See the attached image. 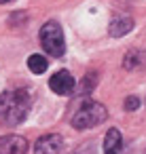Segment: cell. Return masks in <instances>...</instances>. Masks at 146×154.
Segmentation results:
<instances>
[{
  "label": "cell",
  "instance_id": "11",
  "mask_svg": "<svg viewBox=\"0 0 146 154\" xmlns=\"http://www.w3.org/2000/svg\"><path fill=\"white\" fill-rule=\"evenodd\" d=\"M95 82H97V74H95V72L87 74V76L83 78V85H81V93H91V91H93V87H95Z\"/></svg>",
  "mask_w": 146,
  "mask_h": 154
},
{
  "label": "cell",
  "instance_id": "2",
  "mask_svg": "<svg viewBox=\"0 0 146 154\" xmlns=\"http://www.w3.org/2000/svg\"><path fill=\"white\" fill-rule=\"evenodd\" d=\"M108 116V110L97 103V101H85L74 114H72V127L83 131V129H91L97 127L100 122H104Z\"/></svg>",
  "mask_w": 146,
  "mask_h": 154
},
{
  "label": "cell",
  "instance_id": "9",
  "mask_svg": "<svg viewBox=\"0 0 146 154\" xmlns=\"http://www.w3.org/2000/svg\"><path fill=\"white\" fill-rule=\"evenodd\" d=\"M125 70H146V51H129L123 59Z\"/></svg>",
  "mask_w": 146,
  "mask_h": 154
},
{
  "label": "cell",
  "instance_id": "1",
  "mask_svg": "<svg viewBox=\"0 0 146 154\" xmlns=\"http://www.w3.org/2000/svg\"><path fill=\"white\" fill-rule=\"evenodd\" d=\"M32 106V95L26 89H9L0 95V120L5 125H19L26 120Z\"/></svg>",
  "mask_w": 146,
  "mask_h": 154
},
{
  "label": "cell",
  "instance_id": "5",
  "mask_svg": "<svg viewBox=\"0 0 146 154\" xmlns=\"http://www.w3.org/2000/svg\"><path fill=\"white\" fill-rule=\"evenodd\" d=\"M74 78H72V74L70 72H66V70H59V72H55L53 76H51V80H49V87H51V91H55L57 95H70L72 91H74Z\"/></svg>",
  "mask_w": 146,
  "mask_h": 154
},
{
  "label": "cell",
  "instance_id": "3",
  "mask_svg": "<svg viewBox=\"0 0 146 154\" xmlns=\"http://www.w3.org/2000/svg\"><path fill=\"white\" fill-rule=\"evenodd\" d=\"M40 45L45 49L47 55L51 57H64L66 53V40H64V32L59 28L57 21H47L40 28Z\"/></svg>",
  "mask_w": 146,
  "mask_h": 154
},
{
  "label": "cell",
  "instance_id": "4",
  "mask_svg": "<svg viewBox=\"0 0 146 154\" xmlns=\"http://www.w3.org/2000/svg\"><path fill=\"white\" fill-rule=\"evenodd\" d=\"M62 148H64V137L57 133H49L34 143V154H59Z\"/></svg>",
  "mask_w": 146,
  "mask_h": 154
},
{
  "label": "cell",
  "instance_id": "8",
  "mask_svg": "<svg viewBox=\"0 0 146 154\" xmlns=\"http://www.w3.org/2000/svg\"><path fill=\"white\" fill-rule=\"evenodd\" d=\"M131 30H133V19H131V17H116V19L110 21V28H108L110 36H114V38L125 36V34H129Z\"/></svg>",
  "mask_w": 146,
  "mask_h": 154
},
{
  "label": "cell",
  "instance_id": "6",
  "mask_svg": "<svg viewBox=\"0 0 146 154\" xmlns=\"http://www.w3.org/2000/svg\"><path fill=\"white\" fill-rule=\"evenodd\" d=\"M28 139L21 135H5L0 137V154H26Z\"/></svg>",
  "mask_w": 146,
  "mask_h": 154
},
{
  "label": "cell",
  "instance_id": "12",
  "mask_svg": "<svg viewBox=\"0 0 146 154\" xmlns=\"http://www.w3.org/2000/svg\"><path fill=\"white\" fill-rule=\"evenodd\" d=\"M138 108H140V99H138V97L131 95V97L125 99V110H127V112H133V110H138Z\"/></svg>",
  "mask_w": 146,
  "mask_h": 154
},
{
  "label": "cell",
  "instance_id": "13",
  "mask_svg": "<svg viewBox=\"0 0 146 154\" xmlns=\"http://www.w3.org/2000/svg\"><path fill=\"white\" fill-rule=\"evenodd\" d=\"M5 2H11V0H0V5H5Z\"/></svg>",
  "mask_w": 146,
  "mask_h": 154
},
{
  "label": "cell",
  "instance_id": "10",
  "mask_svg": "<svg viewBox=\"0 0 146 154\" xmlns=\"http://www.w3.org/2000/svg\"><path fill=\"white\" fill-rule=\"evenodd\" d=\"M28 68H30V72H34V74H43V72L49 68V61H47V57L34 53V55L28 57Z\"/></svg>",
  "mask_w": 146,
  "mask_h": 154
},
{
  "label": "cell",
  "instance_id": "7",
  "mask_svg": "<svg viewBox=\"0 0 146 154\" xmlns=\"http://www.w3.org/2000/svg\"><path fill=\"white\" fill-rule=\"evenodd\" d=\"M123 148V135L119 129H110L104 137V154H121Z\"/></svg>",
  "mask_w": 146,
  "mask_h": 154
}]
</instances>
